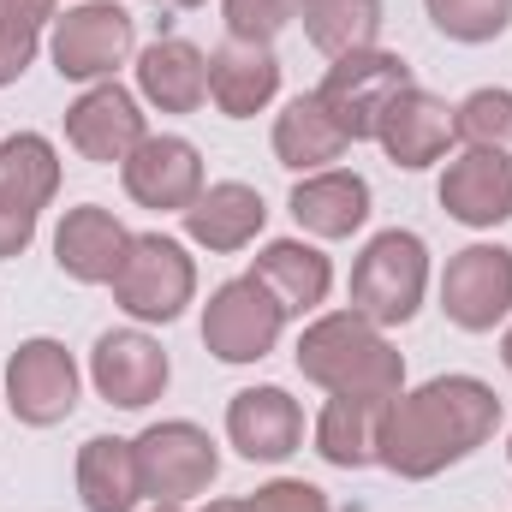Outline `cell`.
<instances>
[{"label":"cell","mask_w":512,"mask_h":512,"mask_svg":"<svg viewBox=\"0 0 512 512\" xmlns=\"http://www.w3.org/2000/svg\"><path fill=\"white\" fill-rule=\"evenodd\" d=\"M507 453H512V447H507Z\"/></svg>","instance_id":"obj_39"},{"label":"cell","mask_w":512,"mask_h":512,"mask_svg":"<svg viewBox=\"0 0 512 512\" xmlns=\"http://www.w3.org/2000/svg\"><path fill=\"white\" fill-rule=\"evenodd\" d=\"M399 90H411V66L387 48H364V54H346L328 66V78L316 84V102L334 114L346 143H364V137H376Z\"/></svg>","instance_id":"obj_5"},{"label":"cell","mask_w":512,"mask_h":512,"mask_svg":"<svg viewBox=\"0 0 512 512\" xmlns=\"http://www.w3.org/2000/svg\"><path fill=\"white\" fill-rule=\"evenodd\" d=\"M429 6V24L447 36V42H495L512 24V0H423Z\"/></svg>","instance_id":"obj_29"},{"label":"cell","mask_w":512,"mask_h":512,"mask_svg":"<svg viewBox=\"0 0 512 512\" xmlns=\"http://www.w3.org/2000/svg\"><path fill=\"white\" fill-rule=\"evenodd\" d=\"M429 292V245L405 227H387L376 233L364 256L352 262V310L370 316L376 328H399L417 316Z\"/></svg>","instance_id":"obj_3"},{"label":"cell","mask_w":512,"mask_h":512,"mask_svg":"<svg viewBox=\"0 0 512 512\" xmlns=\"http://www.w3.org/2000/svg\"><path fill=\"white\" fill-rule=\"evenodd\" d=\"M143 137H149L143 108H137V96L120 90L114 78H108V84H90V90L66 108V143H72L84 161H96V167H120Z\"/></svg>","instance_id":"obj_13"},{"label":"cell","mask_w":512,"mask_h":512,"mask_svg":"<svg viewBox=\"0 0 512 512\" xmlns=\"http://www.w3.org/2000/svg\"><path fill=\"white\" fill-rule=\"evenodd\" d=\"M298 6H304V0H221L227 36H233V42H268V48H274V36L298 18Z\"/></svg>","instance_id":"obj_30"},{"label":"cell","mask_w":512,"mask_h":512,"mask_svg":"<svg viewBox=\"0 0 512 512\" xmlns=\"http://www.w3.org/2000/svg\"><path fill=\"white\" fill-rule=\"evenodd\" d=\"M298 376L328 393H370V399H399L405 393V358L387 346V334L358 316V310H334L316 316L298 340Z\"/></svg>","instance_id":"obj_2"},{"label":"cell","mask_w":512,"mask_h":512,"mask_svg":"<svg viewBox=\"0 0 512 512\" xmlns=\"http://www.w3.org/2000/svg\"><path fill=\"white\" fill-rule=\"evenodd\" d=\"M251 512H334V507H328V495H322L316 483H304V477H274V483H262L251 495Z\"/></svg>","instance_id":"obj_31"},{"label":"cell","mask_w":512,"mask_h":512,"mask_svg":"<svg viewBox=\"0 0 512 512\" xmlns=\"http://www.w3.org/2000/svg\"><path fill=\"white\" fill-rule=\"evenodd\" d=\"M346 149H352L346 131L334 126V114L316 102V90H304V96H292V102L280 108V120H274V155H280V167H292V173H322V167H334Z\"/></svg>","instance_id":"obj_24"},{"label":"cell","mask_w":512,"mask_h":512,"mask_svg":"<svg viewBox=\"0 0 512 512\" xmlns=\"http://www.w3.org/2000/svg\"><path fill=\"white\" fill-rule=\"evenodd\" d=\"M251 280L286 310V316H310V310H322V298L334 292V262L316 251V245H304V239H274V245L256 251Z\"/></svg>","instance_id":"obj_22"},{"label":"cell","mask_w":512,"mask_h":512,"mask_svg":"<svg viewBox=\"0 0 512 512\" xmlns=\"http://www.w3.org/2000/svg\"><path fill=\"white\" fill-rule=\"evenodd\" d=\"M453 137H459L465 149L507 155L512 161V90H471V96L453 108Z\"/></svg>","instance_id":"obj_28"},{"label":"cell","mask_w":512,"mask_h":512,"mask_svg":"<svg viewBox=\"0 0 512 512\" xmlns=\"http://www.w3.org/2000/svg\"><path fill=\"white\" fill-rule=\"evenodd\" d=\"M0 191L18 197L36 215L54 203V191H60V155H54V143L42 131H12L0 143Z\"/></svg>","instance_id":"obj_27"},{"label":"cell","mask_w":512,"mask_h":512,"mask_svg":"<svg viewBox=\"0 0 512 512\" xmlns=\"http://www.w3.org/2000/svg\"><path fill=\"white\" fill-rule=\"evenodd\" d=\"M501 423V399L495 387L477 376H435L417 393H399L382 417V459L393 477L405 483H429L447 465L471 459Z\"/></svg>","instance_id":"obj_1"},{"label":"cell","mask_w":512,"mask_h":512,"mask_svg":"<svg viewBox=\"0 0 512 512\" xmlns=\"http://www.w3.org/2000/svg\"><path fill=\"white\" fill-rule=\"evenodd\" d=\"M292 221L310 239H352L370 221V179L352 167H322L292 185Z\"/></svg>","instance_id":"obj_19"},{"label":"cell","mask_w":512,"mask_h":512,"mask_svg":"<svg viewBox=\"0 0 512 512\" xmlns=\"http://www.w3.org/2000/svg\"><path fill=\"white\" fill-rule=\"evenodd\" d=\"M30 239H36V209H24L18 197L0 191V262L18 256V251H30Z\"/></svg>","instance_id":"obj_32"},{"label":"cell","mask_w":512,"mask_h":512,"mask_svg":"<svg viewBox=\"0 0 512 512\" xmlns=\"http://www.w3.org/2000/svg\"><path fill=\"white\" fill-rule=\"evenodd\" d=\"M108 286H114V304L131 322H179L185 304L197 298V262L167 233H131Z\"/></svg>","instance_id":"obj_4"},{"label":"cell","mask_w":512,"mask_h":512,"mask_svg":"<svg viewBox=\"0 0 512 512\" xmlns=\"http://www.w3.org/2000/svg\"><path fill=\"white\" fill-rule=\"evenodd\" d=\"M120 179H126V197L155 209V215H185L197 197H203V155L191 137H173V131H149L126 161H120Z\"/></svg>","instance_id":"obj_11"},{"label":"cell","mask_w":512,"mask_h":512,"mask_svg":"<svg viewBox=\"0 0 512 512\" xmlns=\"http://www.w3.org/2000/svg\"><path fill=\"white\" fill-rule=\"evenodd\" d=\"M137 96L161 114H197L209 102V54L185 36H161L137 54Z\"/></svg>","instance_id":"obj_18"},{"label":"cell","mask_w":512,"mask_h":512,"mask_svg":"<svg viewBox=\"0 0 512 512\" xmlns=\"http://www.w3.org/2000/svg\"><path fill=\"white\" fill-rule=\"evenodd\" d=\"M36 42H42V30H0V90L24 78V66L36 60Z\"/></svg>","instance_id":"obj_33"},{"label":"cell","mask_w":512,"mask_h":512,"mask_svg":"<svg viewBox=\"0 0 512 512\" xmlns=\"http://www.w3.org/2000/svg\"><path fill=\"white\" fill-rule=\"evenodd\" d=\"M262 227H268V203H262V191L245 185V179L203 185V197L185 209L191 245H203V251H215V256H233V251H245V245H256Z\"/></svg>","instance_id":"obj_21"},{"label":"cell","mask_w":512,"mask_h":512,"mask_svg":"<svg viewBox=\"0 0 512 512\" xmlns=\"http://www.w3.org/2000/svg\"><path fill=\"white\" fill-rule=\"evenodd\" d=\"M441 310L465 334H489L512 316V251L507 245H465L441 274Z\"/></svg>","instance_id":"obj_9"},{"label":"cell","mask_w":512,"mask_h":512,"mask_svg":"<svg viewBox=\"0 0 512 512\" xmlns=\"http://www.w3.org/2000/svg\"><path fill=\"white\" fill-rule=\"evenodd\" d=\"M441 209L459 227H477V233L512 221V161L507 155H483V149H465L459 161H447Z\"/></svg>","instance_id":"obj_17"},{"label":"cell","mask_w":512,"mask_h":512,"mask_svg":"<svg viewBox=\"0 0 512 512\" xmlns=\"http://www.w3.org/2000/svg\"><path fill=\"white\" fill-rule=\"evenodd\" d=\"M6 405L30 429H54L78 411V364L60 340H24L6 364Z\"/></svg>","instance_id":"obj_10"},{"label":"cell","mask_w":512,"mask_h":512,"mask_svg":"<svg viewBox=\"0 0 512 512\" xmlns=\"http://www.w3.org/2000/svg\"><path fill=\"white\" fill-rule=\"evenodd\" d=\"M227 441L251 465H280L304 447V411L286 387H245L227 405Z\"/></svg>","instance_id":"obj_14"},{"label":"cell","mask_w":512,"mask_h":512,"mask_svg":"<svg viewBox=\"0 0 512 512\" xmlns=\"http://www.w3.org/2000/svg\"><path fill=\"white\" fill-rule=\"evenodd\" d=\"M376 143L387 149L393 167L423 173V167H435V161L447 155V143H453V108H447L441 96H429V90L411 84V90L393 96V108L382 114Z\"/></svg>","instance_id":"obj_15"},{"label":"cell","mask_w":512,"mask_h":512,"mask_svg":"<svg viewBox=\"0 0 512 512\" xmlns=\"http://www.w3.org/2000/svg\"><path fill=\"white\" fill-rule=\"evenodd\" d=\"M167 376H173V364H167L161 340H149L143 328H108L96 340V352H90V382L120 411L155 405L167 393Z\"/></svg>","instance_id":"obj_12"},{"label":"cell","mask_w":512,"mask_h":512,"mask_svg":"<svg viewBox=\"0 0 512 512\" xmlns=\"http://www.w3.org/2000/svg\"><path fill=\"white\" fill-rule=\"evenodd\" d=\"M131 453H137V483H143V495L149 501H197L209 483H215V471H221V453H215V441H209V429H197V423H185V417H167V423H149L137 441H131Z\"/></svg>","instance_id":"obj_6"},{"label":"cell","mask_w":512,"mask_h":512,"mask_svg":"<svg viewBox=\"0 0 512 512\" xmlns=\"http://www.w3.org/2000/svg\"><path fill=\"white\" fill-rule=\"evenodd\" d=\"M149 512H185V507H179V501H155Z\"/></svg>","instance_id":"obj_37"},{"label":"cell","mask_w":512,"mask_h":512,"mask_svg":"<svg viewBox=\"0 0 512 512\" xmlns=\"http://www.w3.org/2000/svg\"><path fill=\"white\" fill-rule=\"evenodd\" d=\"M149 6H161V12H191V6H203V0H149Z\"/></svg>","instance_id":"obj_35"},{"label":"cell","mask_w":512,"mask_h":512,"mask_svg":"<svg viewBox=\"0 0 512 512\" xmlns=\"http://www.w3.org/2000/svg\"><path fill=\"white\" fill-rule=\"evenodd\" d=\"M126 245H131V233L114 221V209H102V203H78L54 227V262L78 286H108L114 268H120V256H126Z\"/></svg>","instance_id":"obj_16"},{"label":"cell","mask_w":512,"mask_h":512,"mask_svg":"<svg viewBox=\"0 0 512 512\" xmlns=\"http://www.w3.org/2000/svg\"><path fill=\"white\" fill-rule=\"evenodd\" d=\"M203 512H251V501H209Z\"/></svg>","instance_id":"obj_36"},{"label":"cell","mask_w":512,"mask_h":512,"mask_svg":"<svg viewBox=\"0 0 512 512\" xmlns=\"http://www.w3.org/2000/svg\"><path fill=\"white\" fill-rule=\"evenodd\" d=\"M280 328H286V310L256 286L251 274L215 286L209 304H203V346L221 364H256V358H268L274 340H280Z\"/></svg>","instance_id":"obj_8"},{"label":"cell","mask_w":512,"mask_h":512,"mask_svg":"<svg viewBox=\"0 0 512 512\" xmlns=\"http://www.w3.org/2000/svg\"><path fill=\"white\" fill-rule=\"evenodd\" d=\"M280 96V54L268 42H221L209 54V102L227 120H251Z\"/></svg>","instance_id":"obj_20"},{"label":"cell","mask_w":512,"mask_h":512,"mask_svg":"<svg viewBox=\"0 0 512 512\" xmlns=\"http://www.w3.org/2000/svg\"><path fill=\"white\" fill-rule=\"evenodd\" d=\"M78 501L84 512H137L143 483H137V453L120 435H90L78 447Z\"/></svg>","instance_id":"obj_25"},{"label":"cell","mask_w":512,"mask_h":512,"mask_svg":"<svg viewBox=\"0 0 512 512\" xmlns=\"http://www.w3.org/2000/svg\"><path fill=\"white\" fill-rule=\"evenodd\" d=\"M298 18L328 60H346L382 42V0H304Z\"/></svg>","instance_id":"obj_26"},{"label":"cell","mask_w":512,"mask_h":512,"mask_svg":"<svg viewBox=\"0 0 512 512\" xmlns=\"http://www.w3.org/2000/svg\"><path fill=\"white\" fill-rule=\"evenodd\" d=\"M501 358H507V370H512V328H507V340H501Z\"/></svg>","instance_id":"obj_38"},{"label":"cell","mask_w":512,"mask_h":512,"mask_svg":"<svg viewBox=\"0 0 512 512\" xmlns=\"http://www.w3.org/2000/svg\"><path fill=\"white\" fill-rule=\"evenodd\" d=\"M393 399H370V393H328L322 417H316V453L340 471H364L376 465L382 447V417Z\"/></svg>","instance_id":"obj_23"},{"label":"cell","mask_w":512,"mask_h":512,"mask_svg":"<svg viewBox=\"0 0 512 512\" xmlns=\"http://www.w3.org/2000/svg\"><path fill=\"white\" fill-rule=\"evenodd\" d=\"M54 18V0H0V30H42Z\"/></svg>","instance_id":"obj_34"},{"label":"cell","mask_w":512,"mask_h":512,"mask_svg":"<svg viewBox=\"0 0 512 512\" xmlns=\"http://www.w3.org/2000/svg\"><path fill=\"white\" fill-rule=\"evenodd\" d=\"M54 72L72 78V84H108L126 54L137 48V30H131V12L114 0H84L72 6L66 18H54Z\"/></svg>","instance_id":"obj_7"}]
</instances>
